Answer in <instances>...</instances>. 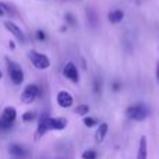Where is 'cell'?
Returning a JSON list of instances; mask_svg holds the SVG:
<instances>
[{
  "label": "cell",
  "mask_w": 159,
  "mask_h": 159,
  "mask_svg": "<svg viewBox=\"0 0 159 159\" xmlns=\"http://www.w3.org/2000/svg\"><path fill=\"white\" fill-rule=\"evenodd\" d=\"M148 115H149V110L144 103L131 105V106H129L127 110H126V116L129 119H131V120H134V121L145 120V119L148 117Z\"/></svg>",
  "instance_id": "cell-1"
},
{
  "label": "cell",
  "mask_w": 159,
  "mask_h": 159,
  "mask_svg": "<svg viewBox=\"0 0 159 159\" xmlns=\"http://www.w3.org/2000/svg\"><path fill=\"white\" fill-rule=\"evenodd\" d=\"M30 60L34 64V67L38 70H46L50 67V60L46 55L39 53L36 50H31L30 52Z\"/></svg>",
  "instance_id": "cell-2"
},
{
  "label": "cell",
  "mask_w": 159,
  "mask_h": 159,
  "mask_svg": "<svg viewBox=\"0 0 159 159\" xmlns=\"http://www.w3.org/2000/svg\"><path fill=\"white\" fill-rule=\"evenodd\" d=\"M39 96V87L35 84H30L24 88L21 93V101L24 103H32L36 98Z\"/></svg>",
  "instance_id": "cell-3"
},
{
  "label": "cell",
  "mask_w": 159,
  "mask_h": 159,
  "mask_svg": "<svg viewBox=\"0 0 159 159\" xmlns=\"http://www.w3.org/2000/svg\"><path fill=\"white\" fill-rule=\"evenodd\" d=\"M8 74H10L11 81L16 85H20L24 81V71L14 61H8Z\"/></svg>",
  "instance_id": "cell-4"
},
{
  "label": "cell",
  "mask_w": 159,
  "mask_h": 159,
  "mask_svg": "<svg viewBox=\"0 0 159 159\" xmlns=\"http://www.w3.org/2000/svg\"><path fill=\"white\" fill-rule=\"evenodd\" d=\"M4 27H6V30L10 31V32L13 34V35L16 36V38L21 42V43H25L27 36H25V34L22 32V30L18 27V25H16L14 22H11V21H4Z\"/></svg>",
  "instance_id": "cell-5"
},
{
  "label": "cell",
  "mask_w": 159,
  "mask_h": 159,
  "mask_svg": "<svg viewBox=\"0 0 159 159\" xmlns=\"http://www.w3.org/2000/svg\"><path fill=\"white\" fill-rule=\"evenodd\" d=\"M49 115H42L41 119H39V123H38V129H36V134H35V140H39L43 134H46L49 131Z\"/></svg>",
  "instance_id": "cell-6"
},
{
  "label": "cell",
  "mask_w": 159,
  "mask_h": 159,
  "mask_svg": "<svg viewBox=\"0 0 159 159\" xmlns=\"http://www.w3.org/2000/svg\"><path fill=\"white\" fill-rule=\"evenodd\" d=\"M63 74H64V77H66L67 80H70L71 82H75V84H77L78 80H80L78 70H77V67H75V64L73 63V61H69V63L64 66Z\"/></svg>",
  "instance_id": "cell-7"
},
{
  "label": "cell",
  "mask_w": 159,
  "mask_h": 159,
  "mask_svg": "<svg viewBox=\"0 0 159 159\" xmlns=\"http://www.w3.org/2000/svg\"><path fill=\"white\" fill-rule=\"evenodd\" d=\"M57 105L60 107H64V109H67V107H71L73 103H74V99H73L71 93H69L67 91H60V92L57 93Z\"/></svg>",
  "instance_id": "cell-8"
},
{
  "label": "cell",
  "mask_w": 159,
  "mask_h": 159,
  "mask_svg": "<svg viewBox=\"0 0 159 159\" xmlns=\"http://www.w3.org/2000/svg\"><path fill=\"white\" fill-rule=\"evenodd\" d=\"M16 119H17L16 107H13V106L4 107V110H3V113H2V120L8 121V123H14V121H16Z\"/></svg>",
  "instance_id": "cell-9"
},
{
  "label": "cell",
  "mask_w": 159,
  "mask_h": 159,
  "mask_svg": "<svg viewBox=\"0 0 159 159\" xmlns=\"http://www.w3.org/2000/svg\"><path fill=\"white\" fill-rule=\"evenodd\" d=\"M137 159H148V145H147V137H144V135L140 138Z\"/></svg>",
  "instance_id": "cell-10"
},
{
  "label": "cell",
  "mask_w": 159,
  "mask_h": 159,
  "mask_svg": "<svg viewBox=\"0 0 159 159\" xmlns=\"http://www.w3.org/2000/svg\"><path fill=\"white\" fill-rule=\"evenodd\" d=\"M107 130H109L107 123H101L98 126V129H96V131H95V141L98 144L103 143L105 137H106V134H107Z\"/></svg>",
  "instance_id": "cell-11"
},
{
  "label": "cell",
  "mask_w": 159,
  "mask_h": 159,
  "mask_svg": "<svg viewBox=\"0 0 159 159\" xmlns=\"http://www.w3.org/2000/svg\"><path fill=\"white\" fill-rule=\"evenodd\" d=\"M66 126H67V120L63 117L49 119V130H64Z\"/></svg>",
  "instance_id": "cell-12"
},
{
  "label": "cell",
  "mask_w": 159,
  "mask_h": 159,
  "mask_svg": "<svg viewBox=\"0 0 159 159\" xmlns=\"http://www.w3.org/2000/svg\"><path fill=\"white\" fill-rule=\"evenodd\" d=\"M123 17H124V13L121 10H112L109 13V16H107V18H109V21L112 24H119V22L123 21Z\"/></svg>",
  "instance_id": "cell-13"
},
{
  "label": "cell",
  "mask_w": 159,
  "mask_h": 159,
  "mask_svg": "<svg viewBox=\"0 0 159 159\" xmlns=\"http://www.w3.org/2000/svg\"><path fill=\"white\" fill-rule=\"evenodd\" d=\"M10 154L17 158H22L25 155V149L22 148V147L17 145V144H13V145L10 147Z\"/></svg>",
  "instance_id": "cell-14"
},
{
  "label": "cell",
  "mask_w": 159,
  "mask_h": 159,
  "mask_svg": "<svg viewBox=\"0 0 159 159\" xmlns=\"http://www.w3.org/2000/svg\"><path fill=\"white\" fill-rule=\"evenodd\" d=\"M88 112H89V106L88 105H80V106L75 107V113L80 116H85Z\"/></svg>",
  "instance_id": "cell-15"
},
{
  "label": "cell",
  "mask_w": 159,
  "mask_h": 159,
  "mask_svg": "<svg viewBox=\"0 0 159 159\" xmlns=\"http://www.w3.org/2000/svg\"><path fill=\"white\" fill-rule=\"evenodd\" d=\"M82 159H96L98 158V155H96V152L93 151V149H87V151L82 152Z\"/></svg>",
  "instance_id": "cell-16"
},
{
  "label": "cell",
  "mask_w": 159,
  "mask_h": 159,
  "mask_svg": "<svg viewBox=\"0 0 159 159\" xmlns=\"http://www.w3.org/2000/svg\"><path fill=\"white\" fill-rule=\"evenodd\" d=\"M82 121H84V124L88 127V129H92V127H95L96 124H98V120L93 117H84Z\"/></svg>",
  "instance_id": "cell-17"
},
{
  "label": "cell",
  "mask_w": 159,
  "mask_h": 159,
  "mask_svg": "<svg viewBox=\"0 0 159 159\" xmlns=\"http://www.w3.org/2000/svg\"><path fill=\"white\" fill-rule=\"evenodd\" d=\"M35 116H36V115H35L34 112H25L24 115H22V120L28 123V121H32L34 119H35Z\"/></svg>",
  "instance_id": "cell-18"
},
{
  "label": "cell",
  "mask_w": 159,
  "mask_h": 159,
  "mask_svg": "<svg viewBox=\"0 0 159 159\" xmlns=\"http://www.w3.org/2000/svg\"><path fill=\"white\" fill-rule=\"evenodd\" d=\"M11 127H13V123H8L0 119V130H10Z\"/></svg>",
  "instance_id": "cell-19"
},
{
  "label": "cell",
  "mask_w": 159,
  "mask_h": 159,
  "mask_svg": "<svg viewBox=\"0 0 159 159\" xmlns=\"http://www.w3.org/2000/svg\"><path fill=\"white\" fill-rule=\"evenodd\" d=\"M66 21H67V24H70V25H75V17L73 16L71 13H67L66 14Z\"/></svg>",
  "instance_id": "cell-20"
},
{
  "label": "cell",
  "mask_w": 159,
  "mask_h": 159,
  "mask_svg": "<svg viewBox=\"0 0 159 159\" xmlns=\"http://www.w3.org/2000/svg\"><path fill=\"white\" fill-rule=\"evenodd\" d=\"M101 80H99V78H96L95 80V82H93V89H95V92L96 93H99V92H101Z\"/></svg>",
  "instance_id": "cell-21"
},
{
  "label": "cell",
  "mask_w": 159,
  "mask_h": 159,
  "mask_svg": "<svg viewBox=\"0 0 159 159\" xmlns=\"http://www.w3.org/2000/svg\"><path fill=\"white\" fill-rule=\"evenodd\" d=\"M36 38L39 39V41H45V38H46V35H45V32L43 31H36Z\"/></svg>",
  "instance_id": "cell-22"
},
{
  "label": "cell",
  "mask_w": 159,
  "mask_h": 159,
  "mask_svg": "<svg viewBox=\"0 0 159 159\" xmlns=\"http://www.w3.org/2000/svg\"><path fill=\"white\" fill-rule=\"evenodd\" d=\"M157 78H158V82H159V63H158V67H157Z\"/></svg>",
  "instance_id": "cell-23"
},
{
  "label": "cell",
  "mask_w": 159,
  "mask_h": 159,
  "mask_svg": "<svg viewBox=\"0 0 159 159\" xmlns=\"http://www.w3.org/2000/svg\"><path fill=\"white\" fill-rule=\"evenodd\" d=\"M10 48H11V49H14V48H16V45H14V42H11V41H10Z\"/></svg>",
  "instance_id": "cell-24"
},
{
  "label": "cell",
  "mask_w": 159,
  "mask_h": 159,
  "mask_svg": "<svg viewBox=\"0 0 159 159\" xmlns=\"http://www.w3.org/2000/svg\"><path fill=\"white\" fill-rule=\"evenodd\" d=\"M4 14H6V13H4V11H3V8L0 7V17H2V16H4Z\"/></svg>",
  "instance_id": "cell-25"
},
{
  "label": "cell",
  "mask_w": 159,
  "mask_h": 159,
  "mask_svg": "<svg viewBox=\"0 0 159 159\" xmlns=\"http://www.w3.org/2000/svg\"><path fill=\"white\" fill-rule=\"evenodd\" d=\"M0 80H2V71H0Z\"/></svg>",
  "instance_id": "cell-26"
}]
</instances>
